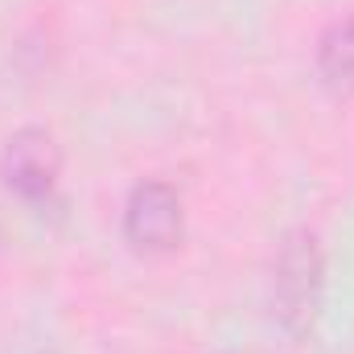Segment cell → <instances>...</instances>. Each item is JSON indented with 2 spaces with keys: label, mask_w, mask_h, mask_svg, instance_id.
<instances>
[{
  "label": "cell",
  "mask_w": 354,
  "mask_h": 354,
  "mask_svg": "<svg viewBox=\"0 0 354 354\" xmlns=\"http://www.w3.org/2000/svg\"><path fill=\"white\" fill-rule=\"evenodd\" d=\"M322 297V252L309 231H292L276 256V280H272V305L276 317L288 330H305L317 313Z\"/></svg>",
  "instance_id": "6da1fadb"
},
{
  "label": "cell",
  "mask_w": 354,
  "mask_h": 354,
  "mask_svg": "<svg viewBox=\"0 0 354 354\" xmlns=\"http://www.w3.org/2000/svg\"><path fill=\"white\" fill-rule=\"evenodd\" d=\"M124 235L140 252H169L181 239V198L165 181H140L124 206Z\"/></svg>",
  "instance_id": "7a4b0ae2"
},
{
  "label": "cell",
  "mask_w": 354,
  "mask_h": 354,
  "mask_svg": "<svg viewBox=\"0 0 354 354\" xmlns=\"http://www.w3.org/2000/svg\"><path fill=\"white\" fill-rule=\"evenodd\" d=\"M4 181L25 198V202H46L58 185V169H62V157H58V145L50 132L41 128H21L8 149H4Z\"/></svg>",
  "instance_id": "3957f363"
},
{
  "label": "cell",
  "mask_w": 354,
  "mask_h": 354,
  "mask_svg": "<svg viewBox=\"0 0 354 354\" xmlns=\"http://www.w3.org/2000/svg\"><path fill=\"white\" fill-rule=\"evenodd\" d=\"M317 66L330 87L354 91V17L334 21L317 41Z\"/></svg>",
  "instance_id": "277c9868"
}]
</instances>
